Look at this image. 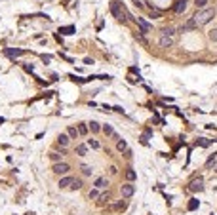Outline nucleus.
Listing matches in <instances>:
<instances>
[{
    "instance_id": "nucleus-24",
    "label": "nucleus",
    "mask_w": 217,
    "mask_h": 215,
    "mask_svg": "<svg viewBox=\"0 0 217 215\" xmlns=\"http://www.w3.org/2000/svg\"><path fill=\"white\" fill-rule=\"evenodd\" d=\"M48 156H50V160H52L53 164H55V162H61V158H63V154H59V152H50Z\"/></svg>"
},
{
    "instance_id": "nucleus-23",
    "label": "nucleus",
    "mask_w": 217,
    "mask_h": 215,
    "mask_svg": "<svg viewBox=\"0 0 217 215\" xmlns=\"http://www.w3.org/2000/svg\"><path fill=\"white\" fill-rule=\"evenodd\" d=\"M67 135H69V139H76V137H78V131H76L74 126H71V128L67 130Z\"/></svg>"
},
{
    "instance_id": "nucleus-29",
    "label": "nucleus",
    "mask_w": 217,
    "mask_h": 215,
    "mask_svg": "<svg viewBox=\"0 0 217 215\" xmlns=\"http://www.w3.org/2000/svg\"><path fill=\"white\" fill-rule=\"evenodd\" d=\"M135 177H137V175H135V172L132 170V167H128V172H126V179L132 183V181H135Z\"/></svg>"
},
{
    "instance_id": "nucleus-14",
    "label": "nucleus",
    "mask_w": 217,
    "mask_h": 215,
    "mask_svg": "<svg viewBox=\"0 0 217 215\" xmlns=\"http://www.w3.org/2000/svg\"><path fill=\"white\" fill-rule=\"evenodd\" d=\"M126 208H128V202H126V200H118L114 206H111V209H113V211H124Z\"/></svg>"
},
{
    "instance_id": "nucleus-15",
    "label": "nucleus",
    "mask_w": 217,
    "mask_h": 215,
    "mask_svg": "<svg viewBox=\"0 0 217 215\" xmlns=\"http://www.w3.org/2000/svg\"><path fill=\"white\" fill-rule=\"evenodd\" d=\"M76 131H78V135L86 137V135H88V131H90V128H88V124H84V122H80V124L76 126Z\"/></svg>"
},
{
    "instance_id": "nucleus-9",
    "label": "nucleus",
    "mask_w": 217,
    "mask_h": 215,
    "mask_svg": "<svg viewBox=\"0 0 217 215\" xmlns=\"http://www.w3.org/2000/svg\"><path fill=\"white\" fill-rule=\"evenodd\" d=\"M69 143H71V139H69V135H67V133H59V135H57V145H59L61 149L69 147Z\"/></svg>"
},
{
    "instance_id": "nucleus-16",
    "label": "nucleus",
    "mask_w": 217,
    "mask_h": 215,
    "mask_svg": "<svg viewBox=\"0 0 217 215\" xmlns=\"http://www.w3.org/2000/svg\"><path fill=\"white\" fill-rule=\"evenodd\" d=\"M74 152H76L80 158H84V156L88 154V145H76V150H74Z\"/></svg>"
},
{
    "instance_id": "nucleus-1",
    "label": "nucleus",
    "mask_w": 217,
    "mask_h": 215,
    "mask_svg": "<svg viewBox=\"0 0 217 215\" xmlns=\"http://www.w3.org/2000/svg\"><path fill=\"white\" fill-rule=\"evenodd\" d=\"M215 17V10L213 8H202V10H198L194 15H192V19L196 21V25H208L211 19Z\"/></svg>"
},
{
    "instance_id": "nucleus-28",
    "label": "nucleus",
    "mask_w": 217,
    "mask_h": 215,
    "mask_svg": "<svg viewBox=\"0 0 217 215\" xmlns=\"http://www.w3.org/2000/svg\"><path fill=\"white\" fill-rule=\"evenodd\" d=\"M135 38L141 42L143 46H149V42H147V38H145V34H143V33H139V30H137V33H135Z\"/></svg>"
},
{
    "instance_id": "nucleus-31",
    "label": "nucleus",
    "mask_w": 217,
    "mask_h": 215,
    "mask_svg": "<svg viewBox=\"0 0 217 215\" xmlns=\"http://www.w3.org/2000/svg\"><path fill=\"white\" fill-rule=\"evenodd\" d=\"M59 33H63V34H72V33H74V27H72V25H71V27H61Z\"/></svg>"
},
{
    "instance_id": "nucleus-34",
    "label": "nucleus",
    "mask_w": 217,
    "mask_h": 215,
    "mask_svg": "<svg viewBox=\"0 0 217 215\" xmlns=\"http://www.w3.org/2000/svg\"><path fill=\"white\" fill-rule=\"evenodd\" d=\"M198 208V200H191L189 202V209H196Z\"/></svg>"
},
{
    "instance_id": "nucleus-35",
    "label": "nucleus",
    "mask_w": 217,
    "mask_h": 215,
    "mask_svg": "<svg viewBox=\"0 0 217 215\" xmlns=\"http://www.w3.org/2000/svg\"><path fill=\"white\" fill-rule=\"evenodd\" d=\"M198 145H200V147H208V145H210V141H206V139H200V141H198Z\"/></svg>"
},
{
    "instance_id": "nucleus-12",
    "label": "nucleus",
    "mask_w": 217,
    "mask_h": 215,
    "mask_svg": "<svg viewBox=\"0 0 217 215\" xmlns=\"http://www.w3.org/2000/svg\"><path fill=\"white\" fill-rule=\"evenodd\" d=\"M108 202H111V194H108V192H101L97 196V206H105Z\"/></svg>"
},
{
    "instance_id": "nucleus-3",
    "label": "nucleus",
    "mask_w": 217,
    "mask_h": 215,
    "mask_svg": "<svg viewBox=\"0 0 217 215\" xmlns=\"http://www.w3.org/2000/svg\"><path fill=\"white\" fill-rule=\"evenodd\" d=\"M108 8H111V13L114 15V17H116L118 21L126 23V19L122 17V6H120V2H116V0H113V2H111V6H108Z\"/></svg>"
},
{
    "instance_id": "nucleus-11",
    "label": "nucleus",
    "mask_w": 217,
    "mask_h": 215,
    "mask_svg": "<svg viewBox=\"0 0 217 215\" xmlns=\"http://www.w3.org/2000/svg\"><path fill=\"white\" fill-rule=\"evenodd\" d=\"M187 6H189V0H177L175 2V13H185V10H187Z\"/></svg>"
},
{
    "instance_id": "nucleus-32",
    "label": "nucleus",
    "mask_w": 217,
    "mask_h": 215,
    "mask_svg": "<svg viewBox=\"0 0 217 215\" xmlns=\"http://www.w3.org/2000/svg\"><path fill=\"white\" fill-rule=\"evenodd\" d=\"M208 38L211 40V42H217V29H211L210 33H208Z\"/></svg>"
},
{
    "instance_id": "nucleus-30",
    "label": "nucleus",
    "mask_w": 217,
    "mask_h": 215,
    "mask_svg": "<svg viewBox=\"0 0 217 215\" xmlns=\"http://www.w3.org/2000/svg\"><path fill=\"white\" fill-rule=\"evenodd\" d=\"M208 2H210V0H194V4H196V8H198V10L208 8Z\"/></svg>"
},
{
    "instance_id": "nucleus-18",
    "label": "nucleus",
    "mask_w": 217,
    "mask_h": 215,
    "mask_svg": "<svg viewBox=\"0 0 217 215\" xmlns=\"http://www.w3.org/2000/svg\"><path fill=\"white\" fill-rule=\"evenodd\" d=\"M116 150H118V152H126V150H128V143L124 141V139H118V141H116Z\"/></svg>"
},
{
    "instance_id": "nucleus-19",
    "label": "nucleus",
    "mask_w": 217,
    "mask_h": 215,
    "mask_svg": "<svg viewBox=\"0 0 217 215\" xmlns=\"http://www.w3.org/2000/svg\"><path fill=\"white\" fill-rule=\"evenodd\" d=\"M4 53H6V55H10V57H19V55H23V53H25V50H6Z\"/></svg>"
},
{
    "instance_id": "nucleus-36",
    "label": "nucleus",
    "mask_w": 217,
    "mask_h": 215,
    "mask_svg": "<svg viewBox=\"0 0 217 215\" xmlns=\"http://www.w3.org/2000/svg\"><path fill=\"white\" fill-rule=\"evenodd\" d=\"M59 55H61V57H63V59H65V61H69V63H72V59H71V57H69V55H65V53H59Z\"/></svg>"
},
{
    "instance_id": "nucleus-26",
    "label": "nucleus",
    "mask_w": 217,
    "mask_h": 215,
    "mask_svg": "<svg viewBox=\"0 0 217 215\" xmlns=\"http://www.w3.org/2000/svg\"><path fill=\"white\" fill-rule=\"evenodd\" d=\"M69 189H71V190H80V189H82V181H80V179H74L72 185H71Z\"/></svg>"
},
{
    "instance_id": "nucleus-37",
    "label": "nucleus",
    "mask_w": 217,
    "mask_h": 215,
    "mask_svg": "<svg viewBox=\"0 0 217 215\" xmlns=\"http://www.w3.org/2000/svg\"><path fill=\"white\" fill-rule=\"evenodd\" d=\"M25 71H29V72H33V71H35V65H25Z\"/></svg>"
},
{
    "instance_id": "nucleus-33",
    "label": "nucleus",
    "mask_w": 217,
    "mask_h": 215,
    "mask_svg": "<svg viewBox=\"0 0 217 215\" xmlns=\"http://www.w3.org/2000/svg\"><path fill=\"white\" fill-rule=\"evenodd\" d=\"M88 196H90V200H95V198H97V196H99V190H97V189H91V190H90V194H88Z\"/></svg>"
},
{
    "instance_id": "nucleus-38",
    "label": "nucleus",
    "mask_w": 217,
    "mask_h": 215,
    "mask_svg": "<svg viewBox=\"0 0 217 215\" xmlns=\"http://www.w3.org/2000/svg\"><path fill=\"white\" fill-rule=\"evenodd\" d=\"M111 173H113V175L118 173V167H116V166H111Z\"/></svg>"
},
{
    "instance_id": "nucleus-39",
    "label": "nucleus",
    "mask_w": 217,
    "mask_h": 215,
    "mask_svg": "<svg viewBox=\"0 0 217 215\" xmlns=\"http://www.w3.org/2000/svg\"><path fill=\"white\" fill-rule=\"evenodd\" d=\"M42 59L46 61V63H50V61H52V57H50V55H42Z\"/></svg>"
},
{
    "instance_id": "nucleus-17",
    "label": "nucleus",
    "mask_w": 217,
    "mask_h": 215,
    "mask_svg": "<svg viewBox=\"0 0 217 215\" xmlns=\"http://www.w3.org/2000/svg\"><path fill=\"white\" fill-rule=\"evenodd\" d=\"M160 34H164V36H169V38H175V29H173V27H164Z\"/></svg>"
},
{
    "instance_id": "nucleus-4",
    "label": "nucleus",
    "mask_w": 217,
    "mask_h": 215,
    "mask_svg": "<svg viewBox=\"0 0 217 215\" xmlns=\"http://www.w3.org/2000/svg\"><path fill=\"white\" fill-rule=\"evenodd\" d=\"M135 21H137V25H139V33H143V34H149V33H152V25H150L149 21H145L143 17H137Z\"/></svg>"
},
{
    "instance_id": "nucleus-6",
    "label": "nucleus",
    "mask_w": 217,
    "mask_h": 215,
    "mask_svg": "<svg viewBox=\"0 0 217 215\" xmlns=\"http://www.w3.org/2000/svg\"><path fill=\"white\" fill-rule=\"evenodd\" d=\"M72 181H74V177H71V175H63V177L59 179L57 185H59V189H61V190H65V189H69V187L72 185Z\"/></svg>"
},
{
    "instance_id": "nucleus-40",
    "label": "nucleus",
    "mask_w": 217,
    "mask_h": 215,
    "mask_svg": "<svg viewBox=\"0 0 217 215\" xmlns=\"http://www.w3.org/2000/svg\"><path fill=\"white\" fill-rule=\"evenodd\" d=\"M113 109H114L116 112H124V109H122V107H120V105H118V107H113Z\"/></svg>"
},
{
    "instance_id": "nucleus-22",
    "label": "nucleus",
    "mask_w": 217,
    "mask_h": 215,
    "mask_svg": "<svg viewBox=\"0 0 217 215\" xmlns=\"http://www.w3.org/2000/svg\"><path fill=\"white\" fill-rule=\"evenodd\" d=\"M101 131H103V133H105L107 137H113V135H114V130H113L111 126H108V124H105V126L101 128Z\"/></svg>"
},
{
    "instance_id": "nucleus-13",
    "label": "nucleus",
    "mask_w": 217,
    "mask_h": 215,
    "mask_svg": "<svg viewBox=\"0 0 217 215\" xmlns=\"http://www.w3.org/2000/svg\"><path fill=\"white\" fill-rule=\"evenodd\" d=\"M196 27H198V25H196V21L191 17V19H187V21H185V25L181 27V30H194Z\"/></svg>"
},
{
    "instance_id": "nucleus-21",
    "label": "nucleus",
    "mask_w": 217,
    "mask_h": 215,
    "mask_svg": "<svg viewBox=\"0 0 217 215\" xmlns=\"http://www.w3.org/2000/svg\"><path fill=\"white\" fill-rule=\"evenodd\" d=\"M80 170H82V175H86V177H90L91 173H94V167H91V166H80Z\"/></svg>"
},
{
    "instance_id": "nucleus-7",
    "label": "nucleus",
    "mask_w": 217,
    "mask_h": 215,
    "mask_svg": "<svg viewBox=\"0 0 217 215\" xmlns=\"http://www.w3.org/2000/svg\"><path fill=\"white\" fill-rule=\"evenodd\" d=\"M173 42H175V38H169V36H164V34H160V38H158L160 48H172Z\"/></svg>"
},
{
    "instance_id": "nucleus-25",
    "label": "nucleus",
    "mask_w": 217,
    "mask_h": 215,
    "mask_svg": "<svg viewBox=\"0 0 217 215\" xmlns=\"http://www.w3.org/2000/svg\"><path fill=\"white\" fill-rule=\"evenodd\" d=\"M150 17H154V19H160V17H162V11H160L158 8H154V6H152V8H150Z\"/></svg>"
},
{
    "instance_id": "nucleus-2",
    "label": "nucleus",
    "mask_w": 217,
    "mask_h": 215,
    "mask_svg": "<svg viewBox=\"0 0 217 215\" xmlns=\"http://www.w3.org/2000/svg\"><path fill=\"white\" fill-rule=\"evenodd\" d=\"M52 172L53 173H57V175H69V172H71V166L67 164V162H55L53 166H52Z\"/></svg>"
},
{
    "instance_id": "nucleus-8",
    "label": "nucleus",
    "mask_w": 217,
    "mask_h": 215,
    "mask_svg": "<svg viewBox=\"0 0 217 215\" xmlns=\"http://www.w3.org/2000/svg\"><path fill=\"white\" fill-rule=\"evenodd\" d=\"M189 190H192V192H196V190H204V179H202V177H198V179H194V181L191 183V187H189Z\"/></svg>"
},
{
    "instance_id": "nucleus-20",
    "label": "nucleus",
    "mask_w": 217,
    "mask_h": 215,
    "mask_svg": "<svg viewBox=\"0 0 217 215\" xmlns=\"http://www.w3.org/2000/svg\"><path fill=\"white\" fill-rule=\"evenodd\" d=\"M88 128H90L91 131H94V133H99V131H101V126L97 124V122H95V120H91V122H90V124H88Z\"/></svg>"
},
{
    "instance_id": "nucleus-10",
    "label": "nucleus",
    "mask_w": 217,
    "mask_h": 215,
    "mask_svg": "<svg viewBox=\"0 0 217 215\" xmlns=\"http://www.w3.org/2000/svg\"><path fill=\"white\" fill-rule=\"evenodd\" d=\"M94 187H95L97 190L107 189V187H108V179H107V177H97V179H95V183H94Z\"/></svg>"
},
{
    "instance_id": "nucleus-5",
    "label": "nucleus",
    "mask_w": 217,
    "mask_h": 215,
    "mask_svg": "<svg viewBox=\"0 0 217 215\" xmlns=\"http://www.w3.org/2000/svg\"><path fill=\"white\" fill-rule=\"evenodd\" d=\"M133 192H135V187L132 185V183H126V185L120 187V194H122V198H132Z\"/></svg>"
},
{
    "instance_id": "nucleus-27",
    "label": "nucleus",
    "mask_w": 217,
    "mask_h": 215,
    "mask_svg": "<svg viewBox=\"0 0 217 215\" xmlns=\"http://www.w3.org/2000/svg\"><path fill=\"white\" fill-rule=\"evenodd\" d=\"M88 147H91L94 150H97V149H101V143L97 139H88Z\"/></svg>"
}]
</instances>
